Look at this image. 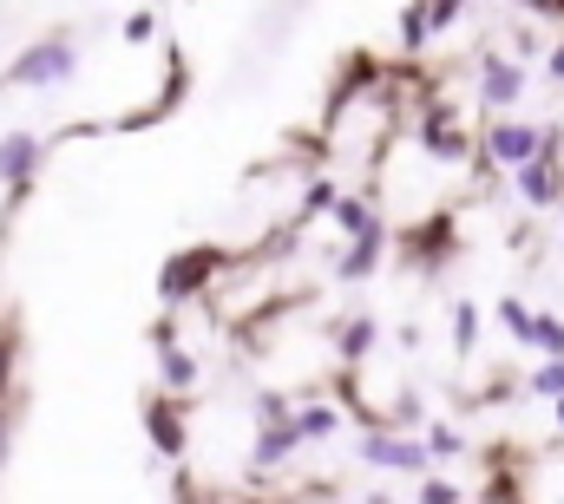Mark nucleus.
<instances>
[{"mask_svg": "<svg viewBox=\"0 0 564 504\" xmlns=\"http://www.w3.org/2000/svg\"><path fill=\"white\" fill-rule=\"evenodd\" d=\"M459 7H466V0H426V26H433V33H446V26L459 20Z\"/></svg>", "mask_w": 564, "mask_h": 504, "instance_id": "26", "label": "nucleus"}, {"mask_svg": "<svg viewBox=\"0 0 564 504\" xmlns=\"http://www.w3.org/2000/svg\"><path fill=\"white\" fill-rule=\"evenodd\" d=\"M558 432H564V399H558Z\"/></svg>", "mask_w": 564, "mask_h": 504, "instance_id": "34", "label": "nucleus"}, {"mask_svg": "<svg viewBox=\"0 0 564 504\" xmlns=\"http://www.w3.org/2000/svg\"><path fill=\"white\" fill-rule=\"evenodd\" d=\"M13 368H20V335L0 321V406H7V393H13Z\"/></svg>", "mask_w": 564, "mask_h": 504, "instance_id": "21", "label": "nucleus"}, {"mask_svg": "<svg viewBox=\"0 0 564 504\" xmlns=\"http://www.w3.org/2000/svg\"><path fill=\"white\" fill-rule=\"evenodd\" d=\"M151 348H158V354H164V348H177V321H171V315H158V321H151Z\"/></svg>", "mask_w": 564, "mask_h": 504, "instance_id": "28", "label": "nucleus"}, {"mask_svg": "<svg viewBox=\"0 0 564 504\" xmlns=\"http://www.w3.org/2000/svg\"><path fill=\"white\" fill-rule=\"evenodd\" d=\"M479 99H486L492 112L519 106V99H525V66L506 59V53H486V59H479Z\"/></svg>", "mask_w": 564, "mask_h": 504, "instance_id": "8", "label": "nucleus"}, {"mask_svg": "<svg viewBox=\"0 0 564 504\" xmlns=\"http://www.w3.org/2000/svg\"><path fill=\"white\" fill-rule=\"evenodd\" d=\"M335 204H341V190H335L328 177H315V184L302 190V210H295V217H302V223H308V217H335Z\"/></svg>", "mask_w": 564, "mask_h": 504, "instance_id": "19", "label": "nucleus"}, {"mask_svg": "<svg viewBox=\"0 0 564 504\" xmlns=\"http://www.w3.org/2000/svg\"><path fill=\"white\" fill-rule=\"evenodd\" d=\"M401 250H408V262H421V269H440L453 255V210H433L421 230L401 237Z\"/></svg>", "mask_w": 564, "mask_h": 504, "instance_id": "10", "label": "nucleus"}, {"mask_svg": "<svg viewBox=\"0 0 564 504\" xmlns=\"http://www.w3.org/2000/svg\"><path fill=\"white\" fill-rule=\"evenodd\" d=\"M426 452H433V459H453V452H466V439H459L453 426H426Z\"/></svg>", "mask_w": 564, "mask_h": 504, "instance_id": "24", "label": "nucleus"}, {"mask_svg": "<svg viewBox=\"0 0 564 504\" xmlns=\"http://www.w3.org/2000/svg\"><path fill=\"white\" fill-rule=\"evenodd\" d=\"M381 250H388V223H375L368 237H355V243H348V255L335 262V282H368V275L381 269Z\"/></svg>", "mask_w": 564, "mask_h": 504, "instance_id": "12", "label": "nucleus"}, {"mask_svg": "<svg viewBox=\"0 0 564 504\" xmlns=\"http://www.w3.org/2000/svg\"><path fill=\"white\" fill-rule=\"evenodd\" d=\"M414 144H421L426 157H440V164L473 157V138L459 131V106H446V99H426L421 106V119H414Z\"/></svg>", "mask_w": 564, "mask_h": 504, "instance_id": "3", "label": "nucleus"}, {"mask_svg": "<svg viewBox=\"0 0 564 504\" xmlns=\"http://www.w3.org/2000/svg\"><path fill=\"white\" fill-rule=\"evenodd\" d=\"M197 380H204V361L191 354V348H164L158 354V393H197Z\"/></svg>", "mask_w": 564, "mask_h": 504, "instance_id": "13", "label": "nucleus"}, {"mask_svg": "<svg viewBox=\"0 0 564 504\" xmlns=\"http://www.w3.org/2000/svg\"><path fill=\"white\" fill-rule=\"evenodd\" d=\"M499 328H506L512 341H525V348H532V328H539V315H532L519 295H506V302H499Z\"/></svg>", "mask_w": 564, "mask_h": 504, "instance_id": "18", "label": "nucleus"}, {"mask_svg": "<svg viewBox=\"0 0 564 504\" xmlns=\"http://www.w3.org/2000/svg\"><path fill=\"white\" fill-rule=\"evenodd\" d=\"M433 26H426V0H408L401 7V53H426Z\"/></svg>", "mask_w": 564, "mask_h": 504, "instance_id": "17", "label": "nucleus"}, {"mask_svg": "<svg viewBox=\"0 0 564 504\" xmlns=\"http://www.w3.org/2000/svg\"><path fill=\"white\" fill-rule=\"evenodd\" d=\"M335 223H341V230H348V243H355V237H368V230L381 223V210H375L368 197H341V204H335Z\"/></svg>", "mask_w": 564, "mask_h": 504, "instance_id": "16", "label": "nucleus"}, {"mask_svg": "<svg viewBox=\"0 0 564 504\" xmlns=\"http://www.w3.org/2000/svg\"><path fill=\"white\" fill-rule=\"evenodd\" d=\"M302 452V439H295V426L282 419V426H257V439H250V472L257 479H270L276 465H289Z\"/></svg>", "mask_w": 564, "mask_h": 504, "instance_id": "11", "label": "nucleus"}, {"mask_svg": "<svg viewBox=\"0 0 564 504\" xmlns=\"http://www.w3.org/2000/svg\"><path fill=\"white\" fill-rule=\"evenodd\" d=\"M224 269H230V250H217V243H191V250H177L164 269H158V302H164V308L204 302V288H210Z\"/></svg>", "mask_w": 564, "mask_h": 504, "instance_id": "2", "label": "nucleus"}, {"mask_svg": "<svg viewBox=\"0 0 564 504\" xmlns=\"http://www.w3.org/2000/svg\"><path fill=\"white\" fill-rule=\"evenodd\" d=\"M479 151H486V164H499V171H512V177H519V171L545 151V131L525 125V119H492L486 138H479Z\"/></svg>", "mask_w": 564, "mask_h": 504, "instance_id": "4", "label": "nucleus"}, {"mask_svg": "<svg viewBox=\"0 0 564 504\" xmlns=\"http://www.w3.org/2000/svg\"><path fill=\"white\" fill-rule=\"evenodd\" d=\"M361 504H394V498H388V492H368V498H361Z\"/></svg>", "mask_w": 564, "mask_h": 504, "instance_id": "32", "label": "nucleus"}, {"mask_svg": "<svg viewBox=\"0 0 564 504\" xmlns=\"http://www.w3.org/2000/svg\"><path fill=\"white\" fill-rule=\"evenodd\" d=\"M204 504H257V498H204Z\"/></svg>", "mask_w": 564, "mask_h": 504, "instance_id": "33", "label": "nucleus"}, {"mask_svg": "<svg viewBox=\"0 0 564 504\" xmlns=\"http://www.w3.org/2000/svg\"><path fill=\"white\" fill-rule=\"evenodd\" d=\"M40 164H46V138L40 131H7L0 138V184L7 190H26L40 177Z\"/></svg>", "mask_w": 564, "mask_h": 504, "instance_id": "7", "label": "nucleus"}, {"mask_svg": "<svg viewBox=\"0 0 564 504\" xmlns=\"http://www.w3.org/2000/svg\"><path fill=\"white\" fill-rule=\"evenodd\" d=\"M126 40H132V46H144V40H158V13H151V7H139V13H126Z\"/></svg>", "mask_w": 564, "mask_h": 504, "instance_id": "25", "label": "nucleus"}, {"mask_svg": "<svg viewBox=\"0 0 564 504\" xmlns=\"http://www.w3.org/2000/svg\"><path fill=\"white\" fill-rule=\"evenodd\" d=\"M144 439L158 459H184L191 452V426H184V399L177 393H144Z\"/></svg>", "mask_w": 564, "mask_h": 504, "instance_id": "5", "label": "nucleus"}, {"mask_svg": "<svg viewBox=\"0 0 564 504\" xmlns=\"http://www.w3.org/2000/svg\"><path fill=\"white\" fill-rule=\"evenodd\" d=\"M525 386H532L539 399H564V361H545V368L525 380Z\"/></svg>", "mask_w": 564, "mask_h": 504, "instance_id": "23", "label": "nucleus"}, {"mask_svg": "<svg viewBox=\"0 0 564 504\" xmlns=\"http://www.w3.org/2000/svg\"><path fill=\"white\" fill-rule=\"evenodd\" d=\"M552 79H564V46H552Z\"/></svg>", "mask_w": 564, "mask_h": 504, "instance_id": "31", "label": "nucleus"}, {"mask_svg": "<svg viewBox=\"0 0 564 504\" xmlns=\"http://www.w3.org/2000/svg\"><path fill=\"white\" fill-rule=\"evenodd\" d=\"M519 197L532 204V210H552V204H564V164H558V131L545 125V151L519 171Z\"/></svg>", "mask_w": 564, "mask_h": 504, "instance_id": "6", "label": "nucleus"}, {"mask_svg": "<svg viewBox=\"0 0 564 504\" xmlns=\"http://www.w3.org/2000/svg\"><path fill=\"white\" fill-rule=\"evenodd\" d=\"M361 459L368 465H388V472H426L433 452L421 439H394V432H361Z\"/></svg>", "mask_w": 564, "mask_h": 504, "instance_id": "9", "label": "nucleus"}, {"mask_svg": "<svg viewBox=\"0 0 564 504\" xmlns=\"http://www.w3.org/2000/svg\"><path fill=\"white\" fill-rule=\"evenodd\" d=\"M473 341H479V308H473V302H459V308H453V348H459V354H473Z\"/></svg>", "mask_w": 564, "mask_h": 504, "instance_id": "22", "label": "nucleus"}, {"mask_svg": "<svg viewBox=\"0 0 564 504\" xmlns=\"http://www.w3.org/2000/svg\"><path fill=\"white\" fill-rule=\"evenodd\" d=\"M381 341V321L375 315H348L341 328H335V348H341V361L355 368V361H368V348Z\"/></svg>", "mask_w": 564, "mask_h": 504, "instance_id": "14", "label": "nucleus"}, {"mask_svg": "<svg viewBox=\"0 0 564 504\" xmlns=\"http://www.w3.org/2000/svg\"><path fill=\"white\" fill-rule=\"evenodd\" d=\"M519 7H532V13H552V20H564V0H519Z\"/></svg>", "mask_w": 564, "mask_h": 504, "instance_id": "29", "label": "nucleus"}, {"mask_svg": "<svg viewBox=\"0 0 564 504\" xmlns=\"http://www.w3.org/2000/svg\"><path fill=\"white\" fill-rule=\"evenodd\" d=\"M7 446H13V419H7V406H0V465H7Z\"/></svg>", "mask_w": 564, "mask_h": 504, "instance_id": "30", "label": "nucleus"}, {"mask_svg": "<svg viewBox=\"0 0 564 504\" xmlns=\"http://www.w3.org/2000/svg\"><path fill=\"white\" fill-rule=\"evenodd\" d=\"M73 73H79V46H73V33H46V40H33V46L13 53V66L0 73V86L46 92V86H66Z\"/></svg>", "mask_w": 564, "mask_h": 504, "instance_id": "1", "label": "nucleus"}, {"mask_svg": "<svg viewBox=\"0 0 564 504\" xmlns=\"http://www.w3.org/2000/svg\"><path fill=\"white\" fill-rule=\"evenodd\" d=\"M289 426H295V439H302V446H315V439H335V426H341V413L315 399V406H295V413H289Z\"/></svg>", "mask_w": 564, "mask_h": 504, "instance_id": "15", "label": "nucleus"}, {"mask_svg": "<svg viewBox=\"0 0 564 504\" xmlns=\"http://www.w3.org/2000/svg\"><path fill=\"white\" fill-rule=\"evenodd\" d=\"M421 504H459V485L453 479H421Z\"/></svg>", "mask_w": 564, "mask_h": 504, "instance_id": "27", "label": "nucleus"}, {"mask_svg": "<svg viewBox=\"0 0 564 504\" xmlns=\"http://www.w3.org/2000/svg\"><path fill=\"white\" fill-rule=\"evenodd\" d=\"M532 348H539L545 361H564V321H558V315H539V328H532Z\"/></svg>", "mask_w": 564, "mask_h": 504, "instance_id": "20", "label": "nucleus"}]
</instances>
